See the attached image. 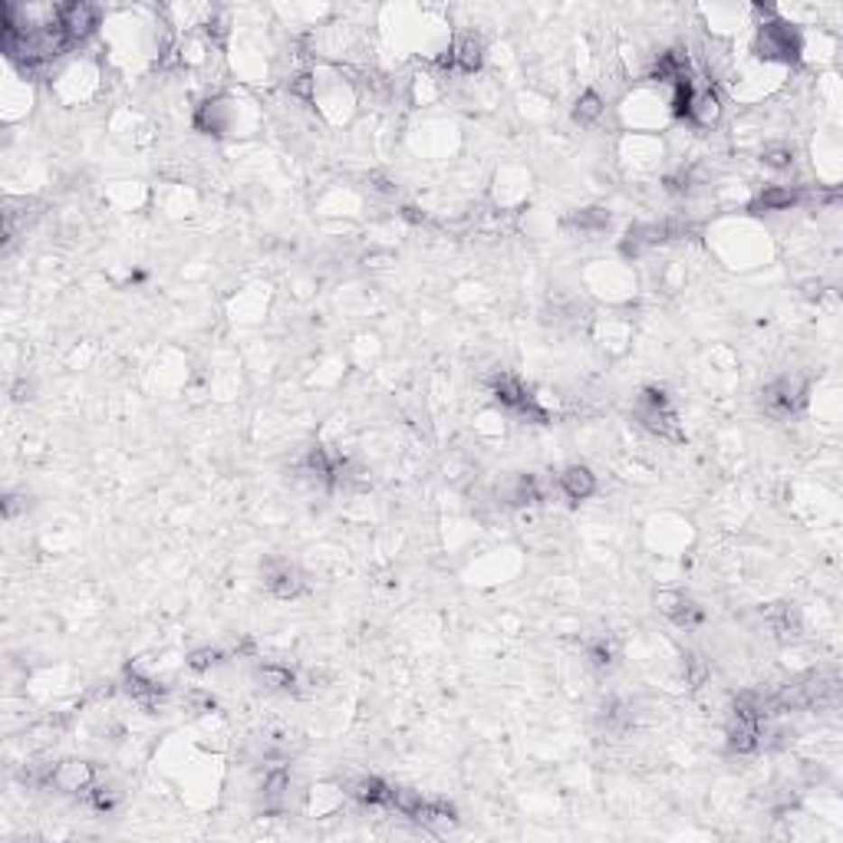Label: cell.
I'll return each instance as SVG.
<instances>
[{"label": "cell", "mask_w": 843, "mask_h": 843, "mask_svg": "<svg viewBox=\"0 0 843 843\" xmlns=\"http://www.w3.org/2000/svg\"><path fill=\"white\" fill-rule=\"evenodd\" d=\"M603 113H607V103H603V96L597 93V89H587V93L577 99V109H573V119L580 122V125H593V122H600Z\"/></svg>", "instance_id": "11"}, {"label": "cell", "mask_w": 843, "mask_h": 843, "mask_svg": "<svg viewBox=\"0 0 843 843\" xmlns=\"http://www.w3.org/2000/svg\"><path fill=\"white\" fill-rule=\"evenodd\" d=\"M481 60H485V43H481L475 33H465V37H459L451 43V66L461 69V73H475L481 66Z\"/></svg>", "instance_id": "7"}, {"label": "cell", "mask_w": 843, "mask_h": 843, "mask_svg": "<svg viewBox=\"0 0 843 843\" xmlns=\"http://www.w3.org/2000/svg\"><path fill=\"white\" fill-rule=\"evenodd\" d=\"M389 791H393V787L385 784L383 778H359L357 784L349 787V794L357 797L359 804H369V807H389Z\"/></svg>", "instance_id": "10"}, {"label": "cell", "mask_w": 843, "mask_h": 843, "mask_svg": "<svg viewBox=\"0 0 843 843\" xmlns=\"http://www.w3.org/2000/svg\"><path fill=\"white\" fill-rule=\"evenodd\" d=\"M587 656H590V662L597 665V669H609L613 665V643H607V639H600V643H593L590 649H587Z\"/></svg>", "instance_id": "15"}, {"label": "cell", "mask_w": 843, "mask_h": 843, "mask_svg": "<svg viewBox=\"0 0 843 843\" xmlns=\"http://www.w3.org/2000/svg\"><path fill=\"white\" fill-rule=\"evenodd\" d=\"M96 784V768L86 761H60L53 764L50 774V787H57L63 794H89V787Z\"/></svg>", "instance_id": "2"}, {"label": "cell", "mask_w": 843, "mask_h": 843, "mask_svg": "<svg viewBox=\"0 0 843 843\" xmlns=\"http://www.w3.org/2000/svg\"><path fill=\"white\" fill-rule=\"evenodd\" d=\"M801 201V191L797 188H791V185H771V188H764L755 201H751V211H787L791 205H797Z\"/></svg>", "instance_id": "9"}, {"label": "cell", "mask_w": 843, "mask_h": 843, "mask_svg": "<svg viewBox=\"0 0 843 843\" xmlns=\"http://www.w3.org/2000/svg\"><path fill=\"white\" fill-rule=\"evenodd\" d=\"M755 53H758V60H764V63H794V60L804 53V43H801L797 27H791V23H784L781 17H774V20L758 23Z\"/></svg>", "instance_id": "1"}, {"label": "cell", "mask_w": 843, "mask_h": 843, "mask_svg": "<svg viewBox=\"0 0 843 843\" xmlns=\"http://www.w3.org/2000/svg\"><path fill=\"white\" fill-rule=\"evenodd\" d=\"M119 801H122V791L119 787H113V784H93L89 787V804L96 807V811H116L119 807Z\"/></svg>", "instance_id": "13"}, {"label": "cell", "mask_w": 843, "mask_h": 843, "mask_svg": "<svg viewBox=\"0 0 843 843\" xmlns=\"http://www.w3.org/2000/svg\"><path fill=\"white\" fill-rule=\"evenodd\" d=\"M96 27H99V7H93V4L76 0V4H66L63 14H60V30L73 43H83L86 37H93Z\"/></svg>", "instance_id": "3"}, {"label": "cell", "mask_w": 843, "mask_h": 843, "mask_svg": "<svg viewBox=\"0 0 843 843\" xmlns=\"http://www.w3.org/2000/svg\"><path fill=\"white\" fill-rule=\"evenodd\" d=\"M412 820H419V824L425 827L429 834H435V837H445L451 827L459 824V817H455V811H451L449 804H429V801H425V804L415 811Z\"/></svg>", "instance_id": "8"}, {"label": "cell", "mask_w": 843, "mask_h": 843, "mask_svg": "<svg viewBox=\"0 0 843 843\" xmlns=\"http://www.w3.org/2000/svg\"><path fill=\"white\" fill-rule=\"evenodd\" d=\"M264 583H267V590L273 593V597H281V600H291V597H297V593L303 590V577L297 567H291V563H267V570H264Z\"/></svg>", "instance_id": "4"}, {"label": "cell", "mask_w": 843, "mask_h": 843, "mask_svg": "<svg viewBox=\"0 0 843 843\" xmlns=\"http://www.w3.org/2000/svg\"><path fill=\"white\" fill-rule=\"evenodd\" d=\"M764 165H771V169H791L794 165V149L771 145V149H764Z\"/></svg>", "instance_id": "14"}, {"label": "cell", "mask_w": 843, "mask_h": 843, "mask_svg": "<svg viewBox=\"0 0 843 843\" xmlns=\"http://www.w3.org/2000/svg\"><path fill=\"white\" fill-rule=\"evenodd\" d=\"M685 119L692 122V125H699V129H715L718 119H722V99H718L712 89H702V86H699L692 96V103H689Z\"/></svg>", "instance_id": "5"}, {"label": "cell", "mask_w": 843, "mask_h": 843, "mask_svg": "<svg viewBox=\"0 0 843 843\" xmlns=\"http://www.w3.org/2000/svg\"><path fill=\"white\" fill-rule=\"evenodd\" d=\"M557 485H560V491L570 501H587V497L597 491V478H593V471L587 468V465H570V468H563L560 475H557Z\"/></svg>", "instance_id": "6"}, {"label": "cell", "mask_w": 843, "mask_h": 843, "mask_svg": "<svg viewBox=\"0 0 843 843\" xmlns=\"http://www.w3.org/2000/svg\"><path fill=\"white\" fill-rule=\"evenodd\" d=\"M215 662H218L215 649H198V653H191V659H188V665H191L195 672H205V669H211Z\"/></svg>", "instance_id": "16"}, {"label": "cell", "mask_w": 843, "mask_h": 843, "mask_svg": "<svg viewBox=\"0 0 843 843\" xmlns=\"http://www.w3.org/2000/svg\"><path fill=\"white\" fill-rule=\"evenodd\" d=\"M261 679L271 685V689H293V685H297V672L287 669V665H277V662H264Z\"/></svg>", "instance_id": "12"}]
</instances>
